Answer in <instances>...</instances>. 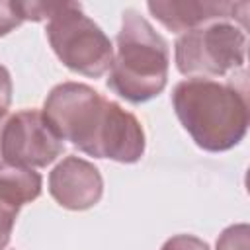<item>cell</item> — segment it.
<instances>
[{
    "mask_svg": "<svg viewBox=\"0 0 250 250\" xmlns=\"http://www.w3.org/2000/svg\"><path fill=\"white\" fill-rule=\"evenodd\" d=\"M43 117L62 141L98 158H113L129 131L125 109L74 82L61 84L49 94Z\"/></svg>",
    "mask_w": 250,
    "mask_h": 250,
    "instance_id": "obj_1",
    "label": "cell"
},
{
    "mask_svg": "<svg viewBox=\"0 0 250 250\" xmlns=\"http://www.w3.org/2000/svg\"><path fill=\"white\" fill-rule=\"evenodd\" d=\"M172 100L186 131L207 150H227L246 133V94L232 86L193 76L176 86Z\"/></svg>",
    "mask_w": 250,
    "mask_h": 250,
    "instance_id": "obj_2",
    "label": "cell"
},
{
    "mask_svg": "<svg viewBox=\"0 0 250 250\" xmlns=\"http://www.w3.org/2000/svg\"><path fill=\"white\" fill-rule=\"evenodd\" d=\"M168 45L135 10L123 14L117 35V59L107 84L129 102H146L166 84Z\"/></svg>",
    "mask_w": 250,
    "mask_h": 250,
    "instance_id": "obj_3",
    "label": "cell"
},
{
    "mask_svg": "<svg viewBox=\"0 0 250 250\" xmlns=\"http://www.w3.org/2000/svg\"><path fill=\"white\" fill-rule=\"evenodd\" d=\"M47 37L59 59L72 70L100 76L111 68L113 49L104 31L82 14L80 4L62 2L49 20Z\"/></svg>",
    "mask_w": 250,
    "mask_h": 250,
    "instance_id": "obj_4",
    "label": "cell"
},
{
    "mask_svg": "<svg viewBox=\"0 0 250 250\" xmlns=\"http://www.w3.org/2000/svg\"><path fill=\"white\" fill-rule=\"evenodd\" d=\"M246 33L230 23H213L184 33L176 43V62L182 74H225L242 66Z\"/></svg>",
    "mask_w": 250,
    "mask_h": 250,
    "instance_id": "obj_5",
    "label": "cell"
},
{
    "mask_svg": "<svg viewBox=\"0 0 250 250\" xmlns=\"http://www.w3.org/2000/svg\"><path fill=\"white\" fill-rule=\"evenodd\" d=\"M62 152V139L51 129L43 113L23 109L8 117L2 133V158L6 166H47Z\"/></svg>",
    "mask_w": 250,
    "mask_h": 250,
    "instance_id": "obj_6",
    "label": "cell"
},
{
    "mask_svg": "<svg viewBox=\"0 0 250 250\" xmlns=\"http://www.w3.org/2000/svg\"><path fill=\"white\" fill-rule=\"evenodd\" d=\"M248 8V2H148V10L172 31L223 18H234L246 29Z\"/></svg>",
    "mask_w": 250,
    "mask_h": 250,
    "instance_id": "obj_7",
    "label": "cell"
},
{
    "mask_svg": "<svg viewBox=\"0 0 250 250\" xmlns=\"http://www.w3.org/2000/svg\"><path fill=\"white\" fill-rule=\"evenodd\" d=\"M49 184L53 197L68 209H88L96 205L102 195V178L98 170L74 156L62 160L53 170Z\"/></svg>",
    "mask_w": 250,
    "mask_h": 250,
    "instance_id": "obj_8",
    "label": "cell"
},
{
    "mask_svg": "<svg viewBox=\"0 0 250 250\" xmlns=\"http://www.w3.org/2000/svg\"><path fill=\"white\" fill-rule=\"evenodd\" d=\"M41 191V178L29 168L0 172V250L8 244L20 205L33 201Z\"/></svg>",
    "mask_w": 250,
    "mask_h": 250,
    "instance_id": "obj_9",
    "label": "cell"
},
{
    "mask_svg": "<svg viewBox=\"0 0 250 250\" xmlns=\"http://www.w3.org/2000/svg\"><path fill=\"white\" fill-rule=\"evenodd\" d=\"M21 16L18 12L16 2H0V35H6L14 27L21 23Z\"/></svg>",
    "mask_w": 250,
    "mask_h": 250,
    "instance_id": "obj_10",
    "label": "cell"
},
{
    "mask_svg": "<svg viewBox=\"0 0 250 250\" xmlns=\"http://www.w3.org/2000/svg\"><path fill=\"white\" fill-rule=\"evenodd\" d=\"M162 250H209V248H207L205 242H201V240H197V238H193V236L182 234V236L170 238V240L164 244Z\"/></svg>",
    "mask_w": 250,
    "mask_h": 250,
    "instance_id": "obj_11",
    "label": "cell"
},
{
    "mask_svg": "<svg viewBox=\"0 0 250 250\" xmlns=\"http://www.w3.org/2000/svg\"><path fill=\"white\" fill-rule=\"evenodd\" d=\"M10 98H12V82H10V74H8V70L0 64V113L8 109V105H10Z\"/></svg>",
    "mask_w": 250,
    "mask_h": 250,
    "instance_id": "obj_12",
    "label": "cell"
},
{
    "mask_svg": "<svg viewBox=\"0 0 250 250\" xmlns=\"http://www.w3.org/2000/svg\"><path fill=\"white\" fill-rule=\"evenodd\" d=\"M6 121H8V111H2V113H0V170L6 166L4 158H2V133H4V125H6Z\"/></svg>",
    "mask_w": 250,
    "mask_h": 250,
    "instance_id": "obj_13",
    "label": "cell"
}]
</instances>
